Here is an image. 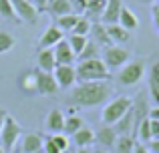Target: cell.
Here are the masks:
<instances>
[{
  "label": "cell",
  "instance_id": "1",
  "mask_svg": "<svg viewBox=\"0 0 159 153\" xmlns=\"http://www.w3.org/2000/svg\"><path fill=\"white\" fill-rule=\"evenodd\" d=\"M111 85L109 81H89V83H79L73 89L69 97L70 105H77L81 109H89V107L105 105L111 97Z\"/></svg>",
  "mask_w": 159,
  "mask_h": 153
},
{
  "label": "cell",
  "instance_id": "2",
  "mask_svg": "<svg viewBox=\"0 0 159 153\" xmlns=\"http://www.w3.org/2000/svg\"><path fill=\"white\" fill-rule=\"evenodd\" d=\"M77 81L79 83H89V81H109V69L105 67L103 59H89V61H79L77 65Z\"/></svg>",
  "mask_w": 159,
  "mask_h": 153
},
{
  "label": "cell",
  "instance_id": "3",
  "mask_svg": "<svg viewBox=\"0 0 159 153\" xmlns=\"http://www.w3.org/2000/svg\"><path fill=\"white\" fill-rule=\"evenodd\" d=\"M131 107H133V99L127 97V95H119L115 99H109L101 111V121L105 125H115L121 117H125V113Z\"/></svg>",
  "mask_w": 159,
  "mask_h": 153
},
{
  "label": "cell",
  "instance_id": "4",
  "mask_svg": "<svg viewBox=\"0 0 159 153\" xmlns=\"http://www.w3.org/2000/svg\"><path fill=\"white\" fill-rule=\"evenodd\" d=\"M143 75H145V61L143 59L141 61H129V63H125L123 67L119 69L117 81H119V85L133 87L143 79Z\"/></svg>",
  "mask_w": 159,
  "mask_h": 153
},
{
  "label": "cell",
  "instance_id": "5",
  "mask_svg": "<svg viewBox=\"0 0 159 153\" xmlns=\"http://www.w3.org/2000/svg\"><path fill=\"white\" fill-rule=\"evenodd\" d=\"M20 137H22V127L18 125V121H16L12 115H6L2 131H0V145L4 147L6 153H10L12 149H14L16 141H18Z\"/></svg>",
  "mask_w": 159,
  "mask_h": 153
},
{
  "label": "cell",
  "instance_id": "6",
  "mask_svg": "<svg viewBox=\"0 0 159 153\" xmlns=\"http://www.w3.org/2000/svg\"><path fill=\"white\" fill-rule=\"evenodd\" d=\"M103 63H105L107 69H121L125 63H129V51L123 47H105V52H103Z\"/></svg>",
  "mask_w": 159,
  "mask_h": 153
},
{
  "label": "cell",
  "instance_id": "7",
  "mask_svg": "<svg viewBox=\"0 0 159 153\" xmlns=\"http://www.w3.org/2000/svg\"><path fill=\"white\" fill-rule=\"evenodd\" d=\"M12 8L16 12V18L18 22H28V24H34L36 18H39V12H36L34 4L30 0H10Z\"/></svg>",
  "mask_w": 159,
  "mask_h": 153
},
{
  "label": "cell",
  "instance_id": "8",
  "mask_svg": "<svg viewBox=\"0 0 159 153\" xmlns=\"http://www.w3.org/2000/svg\"><path fill=\"white\" fill-rule=\"evenodd\" d=\"M57 91H58V83H57V79H54L52 73H44V71H39V69H36V93L51 97Z\"/></svg>",
  "mask_w": 159,
  "mask_h": 153
},
{
  "label": "cell",
  "instance_id": "9",
  "mask_svg": "<svg viewBox=\"0 0 159 153\" xmlns=\"http://www.w3.org/2000/svg\"><path fill=\"white\" fill-rule=\"evenodd\" d=\"M52 75L58 83V89H70L77 83V71L73 65H57Z\"/></svg>",
  "mask_w": 159,
  "mask_h": 153
},
{
  "label": "cell",
  "instance_id": "10",
  "mask_svg": "<svg viewBox=\"0 0 159 153\" xmlns=\"http://www.w3.org/2000/svg\"><path fill=\"white\" fill-rule=\"evenodd\" d=\"M54 51V59H57V65H73L75 59H77V55L73 52V48H70L69 40L62 38L61 43H57L52 47Z\"/></svg>",
  "mask_w": 159,
  "mask_h": 153
},
{
  "label": "cell",
  "instance_id": "11",
  "mask_svg": "<svg viewBox=\"0 0 159 153\" xmlns=\"http://www.w3.org/2000/svg\"><path fill=\"white\" fill-rule=\"evenodd\" d=\"M44 129L51 135L62 133V129H65V115H62L61 109H52L51 113L47 115V119H44Z\"/></svg>",
  "mask_w": 159,
  "mask_h": 153
},
{
  "label": "cell",
  "instance_id": "12",
  "mask_svg": "<svg viewBox=\"0 0 159 153\" xmlns=\"http://www.w3.org/2000/svg\"><path fill=\"white\" fill-rule=\"evenodd\" d=\"M36 67H39V71L44 73H52L57 69V59H54L52 48H40L36 55Z\"/></svg>",
  "mask_w": 159,
  "mask_h": 153
},
{
  "label": "cell",
  "instance_id": "13",
  "mask_svg": "<svg viewBox=\"0 0 159 153\" xmlns=\"http://www.w3.org/2000/svg\"><path fill=\"white\" fill-rule=\"evenodd\" d=\"M121 8H123V0H107L105 12L101 16V22L103 24H117L119 22Z\"/></svg>",
  "mask_w": 159,
  "mask_h": 153
},
{
  "label": "cell",
  "instance_id": "14",
  "mask_svg": "<svg viewBox=\"0 0 159 153\" xmlns=\"http://www.w3.org/2000/svg\"><path fill=\"white\" fill-rule=\"evenodd\" d=\"M62 40V30L57 26V24H52V26H48L47 30L40 34V40H39V47L40 48H52L57 43H61Z\"/></svg>",
  "mask_w": 159,
  "mask_h": 153
},
{
  "label": "cell",
  "instance_id": "15",
  "mask_svg": "<svg viewBox=\"0 0 159 153\" xmlns=\"http://www.w3.org/2000/svg\"><path fill=\"white\" fill-rule=\"evenodd\" d=\"M117 137H119V135H117V131L113 129L111 125H103L101 129L95 133V141H97L101 147H105V149H111V147L115 145Z\"/></svg>",
  "mask_w": 159,
  "mask_h": 153
},
{
  "label": "cell",
  "instance_id": "16",
  "mask_svg": "<svg viewBox=\"0 0 159 153\" xmlns=\"http://www.w3.org/2000/svg\"><path fill=\"white\" fill-rule=\"evenodd\" d=\"M147 81H149V95H151V99L159 105V61L151 63Z\"/></svg>",
  "mask_w": 159,
  "mask_h": 153
},
{
  "label": "cell",
  "instance_id": "17",
  "mask_svg": "<svg viewBox=\"0 0 159 153\" xmlns=\"http://www.w3.org/2000/svg\"><path fill=\"white\" fill-rule=\"evenodd\" d=\"M111 127L117 131V135H129L131 127H135V109L131 107V109L125 113V117H121L119 121H117L115 125H111Z\"/></svg>",
  "mask_w": 159,
  "mask_h": 153
},
{
  "label": "cell",
  "instance_id": "18",
  "mask_svg": "<svg viewBox=\"0 0 159 153\" xmlns=\"http://www.w3.org/2000/svg\"><path fill=\"white\" fill-rule=\"evenodd\" d=\"M18 87L24 95H34L36 93V71L22 73L18 77Z\"/></svg>",
  "mask_w": 159,
  "mask_h": 153
},
{
  "label": "cell",
  "instance_id": "19",
  "mask_svg": "<svg viewBox=\"0 0 159 153\" xmlns=\"http://www.w3.org/2000/svg\"><path fill=\"white\" fill-rule=\"evenodd\" d=\"M105 28H107V34H109V38H111V43L123 44L131 38V32L125 30L121 24H105Z\"/></svg>",
  "mask_w": 159,
  "mask_h": 153
},
{
  "label": "cell",
  "instance_id": "20",
  "mask_svg": "<svg viewBox=\"0 0 159 153\" xmlns=\"http://www.w3.org/2000/svg\"><path fill=\"white\" fill-rule=\"evenodd\" d=\"M43 143H44L43 135H39V133H26L22 137V153H34V151L43 149Z\"/></svg>",
  "mask_w": 159,
  "mask_h": 153
},
{
  "label": "cell",
  "instance_id": "21",
  "mask_svg": "<svg viewBox=\"0 0 159 153\" xmlns=\"http://www.w3.org/2000/svg\"><path fill=\"white\" fill-rule=\"evenodd\" d=\"M107 6V0H87V8H85V14L89 20H101L103 12H105Z\"/></svg>",
  "mask_w": 159,
  "mask_h": 153
},
{
  "label": "cell",
  "instance_id": "22",
  "mask_svg": "<svg viewBox=\"0 0 159 153\" xmlns=\"http://www.w3.org/2000/svg\"><path fill=\"white\" fill-rule=\"evenodd\" d=\"M75 141V147H91L95 141V131L89 129V127H83V129H79L75 135H70Z\"/></svg>",
  "mask_w": 159,
  "mask_h": 153
},
{
  "label": "cell",
  "instance_id": "23",
  "mask_svg": "<svg viewBox=\"0 0 159 153\" xmlns=\"http://www.w3.org/2000/svg\"><path fill=\"white\" fill-rule=\"evenodd\" d=\"M117 24H121L125 30L131 32V30H135V28L139 26V20H137V16L123 4V8H121V14H119V22H117Z\"/></svg>",
  "mask_w": 159,
  "mask_h": 153
},
{
  "label": "cell",
  "instance_id": "24",
  "mask_svg": "<svg viewBox=\"0 0 159 153\" xmlns=\"http://www.w3.org/2000/svg\"><path fill=\"white\" fill-rule=\"evenodd\" d=\"M91 32H93V40L97 44H101V47H111V38H109V34H107L105 24H99V22L91 24Z\"/></svg>",
  "mask_w": 159,
  "mask_h": 153
},
{
  "label": "cell",
  "instance_id": "25",
  "mask_svg": "<svg viewBox=\"0 0 159 153\" xmlns=\"http://www.w3.org/2000/svg\"><path fill=\"white\" fill-rule=\"evenodd\" d=\"M113 149H115V153H133V149H135V137H131V135H119L115 145H113Z\"/></svg>",
  "mask_w": 159,
  "mask_h": 153
},
{
  "label": "cell",
  "instance_id": "26",
  "mask_svg": "<svg viewBox=\"0 0 159 153\" xmlns=\"http://www.w3.org/2000/svg\"><path fill=\"white\" fill-rule=\"evenodd\" d=\"M83 127H85L83 117H79V115H69V117H65V129H62V133L65 135H75L79 129H83Z\"/></svg>",
  "mask_w": 159,
  "mask_h": 153
},
{
  "label": "cell",
  "instance_id": "27",
  "mask_svg": "<svg viewBox=\"0 0 159 153\" xmlns=\"http://www.w3.org/2000/svg\"><path fill=\"white\" fill-rule=\"evenodd\" d=\"M48 10L58 18V16L70 14V12H73V6H70L69 0H51V2H48Z\"/></svg>",
  "mask_w": 159,
  "mask_h": 153
},
{
  "label": "cell",
  "instance_id": "28",
  "mask_svg": "<svg viewBox=\"0 0 159 153\" xmlns=\"http://www.w3.org/2000/svg\"><path fill=\"white\" fill-rule=\"evenodd\" d=\"M79 18H81V16L75 14V12H70V14H65V16H58V18H57V26L61 28L62 32H65V30H73L75 24L79 22Z\"/></svg>",
  "mask_w": 159,
  "mask_h": 153
},
{
  "label": "cell",
  "instance_id": "29",
  "mask_svg": "<svg viewBox=\"0 0 159 153\" xmlns=\"http://www.w3.org/2000/svg\"><path fill=\"white\" fill-rule=\"evenodd\" d=\"M14 44H16V38L10 34V32L0 30V55H4V52L12 51V48H14Z\"/></svg>",
  "mask_w": 159,
  "mask_h": 153
},
{
  "label": "cell",
  "instance_id": "30",
  "mask_svg": "<svg viewBox=\"0 0 159 153\" xmlns=\"http://www.w3.org/2000/svg\"><path fill=\"white\" fill-rule=\"evenodd\" d=\"M97 52H99V44L95 43V40H87L85 48H83V52L77 56L79 61H89V59H97Z\"/></svg>",
  "mask_w": 159,
  "mask_h": 153
},
{
  "label": "cell",
  "instance_id": "31",
  "mask_svg": "<svg viewBox=\"0 0 159 153\" xmlns=\"http://www.w3.org/2000/svg\"><path fill=\"white\" fill-rule=\"evenodd\" d=\"M66 40H69V44H70V48H73V52L79 56V55L83 52V48H85V44H87V40H89V38H87V36H81V34H70Z\"/></svg>",
  "mask_w": 159,
  "mask_h": 153
},
{
  "label": "cell",
  "instance_id": "32",
  "mask_svg": "<svg viewBox=\"0 0 159 153\" xmlns=\"http://www.w3.org/2000/svg\"><path fill=\"white\" fill-rule=\"evenodd\" d=\"M0 16L6 20H18L16 18V12L12 8V2L10 0H0Z\"/></svg>",
  "mask_w": 159,
  "mask_h": 153
},
{
  "label": "cell",
  "instance_id": "33",
  "mask_svg": "<svg viewBox=\"0 0 159 153\" xmlns=\"http://www.w3.org/2000/svg\"><path fill=\"white\" fill-rule=\"evenodd\" d=\"M73 34H81V36H87L91 32V20L89 18H85V16H81V18H79V22L75 24V28L73 30Z\"/></svg>",
  "mask_w": 159,
  "mask_h": 153
},
{
  "label": "cell",
  "instance_id": "34",
  "mask_svg": "<svg viewBox=\"0 0 159 153\" xmlns=\"http://www.w3.org/2000/svg\"><path fill=\"white\" fill-rule=\"evenodd\" d=\"M48 137H51V141L54 143V145L58 147V151H65L66 147H70V143H69V137H66L65 133H54V135H48Z\"/></svg>",
  "mask_w": 159,
  "mask_h": 153
},
{
  "label": "cell",
  "instance_id": "35",
  "mask_svg": "<svg viewBox=\"0 0 159 153\" xmlns=\"http://www.w3.org/2000/svg\"><path fill=\"white\" fill-rule=\"evenodd\" d=\"M139 137L141 141H151V125H149V119H141L139 123Z\"/></svg>",
  "mask_w": 159,
  "mask_h": 153
},
{
  "label": "cell",
  "instance_id": "36",
  "mask_svg": "<svg viewBox=\"0 0 159 153\" xmlns=\"http://www.w3.org/2000/svg\"><path fill=\"white\" fill-rule=\"evenodd\" d=\"M151 22H153V28L159 34V2L151 4Z\"/></svg>",
  "mask_w": 159,
  "mask_h": 153
},
{
  "label": "cell",
  "instance_id": "37",
  "mask_svg": "<svg viewBox=\"0 0 159 153\" xmlns=\"http://www.w3.org/2000/svg\"><path fill=\"white\" fill-rule=\"evenodd\" d=\"M70 6H73V12L75 14H81V12H85L87 8V0H69Z\"/></svg>",
  "mask_w": 159,
  "mask_h": 153
},
{
  "label": "cell",
  "instance_id": "38",
  "mask_svg": "<svg viewBox=\"0 0 159 153\" xmlns=\"http://www.w3.org/2000/svg\"><path fill=\"white\" fill-rule=\"evenodd\" d=\"M43 149H44V153H61V151H58V147H57V145H54V143L51 141V137H47V139H44Z\"/></svg>",
  "mask_w": 159,
  "mask_h": 153
},
{
  "label": "cell",
  "instance_id": "39",
  "mask_svg": "<svg viewBox=\"0 0 159 153\" xmlns=\"http://www.w3.org/2000/svg\"><path fill=\"white\" fill-rule=\"evenodd\" d=\"M32 4H34V8H36V12H44V10H48V2L51 0H30Z\"/></svg>",
  "mask_w": 159,
  "mask_h": 153
},
{
  "label": "cell",
  "instance_id": "40",
  "mask_svg": "<svg viewBox=\"0 0 159 153\" xmlns=\"http://www.w3.org/2000/svg\"><path fill=\"white\" fill-rule=\"evenodd\" d=\"M149 125H151V137H153V139L159 137V121H153V119H149Z\"/></svg>",
  "mask_w": 159,
  "mask_h": 153
},
{
  "label": "cell",
  "instance_id": "41",
  "mask_svg": "<svg viewBox=\"0 0 159 153\" xmlns=\"http://www.w3.org/2000/svg\"><path fill=\"white\" fill-rule=\"evenodd\" d=\"M147 149L151 151V153H159V139H151L149 145H147Z\"/></svg>",
  "mask_w": 159,
  "mask_h": 153
},
{
  "label": "cell",
  "instance_id": "42",
  "mask_svg": "<svg viewBox=\"0 0 159 153\" xmlns=\"http://www.w3.org/2000/svg\"><path fill=\"white\" fill-rule=\"evenodd\" d=\"M133 153H151L147 149V147L143 145V143H139V141H135V149H133Z\"/></svg>",
  "mask_w": 159,
  "mask_h": 153
},
{
  "label": "cell",
  "instance_id": "43",
  "mask_svg": "<svg viewBox=\"0 0 159 153\" xmlns=\"http://www.w3.org/2000/svg\"><path fill=\"white\" fill-rule=\"evenodd\" d=\"M149 119H153V121H159V105L153 107V109L149 111Z\"/></svg>",
  "mask_w": 159,
  "mask_h": 153
},
{
  "label": "cell",
  "instance_id": "44",
  "mask_svg": "<svg viewBox=\"0 0 159 153\" xmlns=\"http://www.w3.org/2000/svg\"><path fill=\"white\" fill-rule=\"evenodd\" d=\"M6 115H8V113L2 109V107H0V131H2V125H4V119H6Z\"/></svg>",
  "mask_w": 159,
  "mask_h": 153
},
{
  "label": "cell",
  "instance_id": "45",
  "mask_svg": "<svg viewBox=\"0 0 159 153\" xmlns=\"http://www.w3.org/2000/svg\"><path fill=\"white\" fill-rule=\"evenodd\" d=\"M77 153H93L91 147H77Z\"/></svg>",
  "mask_w": 159,
  "mask_h": 153
},
{
  "label": "cell",
  "instance_id": "46",
  "mask_svg": "<svg viewBox=\"0 0 159 153\" xmlns=\"http://www.w3.org/2000/svg\"><path fill=\"white\" fill-rule=\"evenodd\" d=\"M93 153H109V149H105V147H97V149H93Z\"/></svg>",
  "mask_w": 159,
  "mask_h": 153
},
{
  "label": "cell",
  "instance_id": "47",
  "mask_svg": "<svg viewBox=\"0 0 159 153\" xmlns=\"http://www.w3.org/2000/svg\"><path fill=\"white\" fill-rule=\"evenodd\" d=\"M137 2H139V4H155L157 0H137Z\"/></svg>",
  "mask_w": 159,
  "mask_h": 153
},
{
  "label": "cell",
  "instance_id": "48",
  "mask_svg": "<svg viewBox=\"0 0 159 153\" xmlns=\"http://www.w3.org/2000/svg\"><path fill=\"white\" fill-rule=\"evenodd\" d=\"M62 153H77V147H66Z\"/></svg>",
  "mask_w": 159,
  "mask_h": 153
},
{
  "label": "cell",
  "instance_id": "49",
  "mask_svg": "<svg viewBox=\"0 0 159 153\" xmlns=\"http://www.w3.org/2000/svg\"><path fill=\"white\" fill-rule=\"evenodd\" d=\"M0 153H6V151H4V147H2V145H0Z\"/></svg>",
  "mask_w": 159,
  "mask_h": 153
},
{
  "label": "cell",
  "instance_id": "50",
  "mask_svg": "<svg viewBox=\"0 0 159 153\" xmlns=\"http://www.w3.org/2000/svg\"><path fill=\"white\" fill-rule=\"evenodd\" d=\"M34 153H44V149H39V151H34Z\"/></svg>",
  "mask_w": 159,
  "mask_h": 153
}]
</instances>
